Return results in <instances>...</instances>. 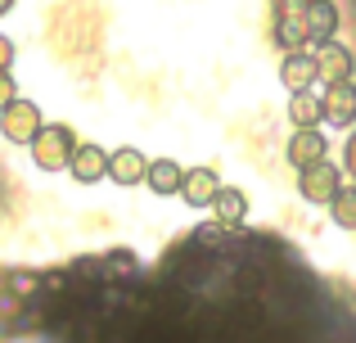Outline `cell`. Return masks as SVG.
I'll return each instance as SVG.
<instances>
[{
	"mask_svg": "<svg viewBox=\"0 0 356 343\" xmlns=\"http://www.w3.org/2000/svg\"><path fill=\"white\" fill-rule=\"evenodd\" d=\"M77 131L63 122H45V131L32 141V163L41 172H63L72 163V154H77Z\"/></svg>",
	"mask_w": 356,
	"mask_h": 343,
	"instance_id": "6da1fadb",
	"label": "cell"
},
{
	"mask_svg": "<svg viewBox=\"0 0 356 343\" xmlns=\"http://www.w3.org/2000/svg\"><path fill=\"white\" fill-rule=\"evenodd\" d=\"M270 18H275V41L280 50H307L312 32H307V0H270Z\"/></svg>",
	"mask_w": 356,
	"mask_h": 343,
	"instance_id": "7a4b0ae2",
	"label": "cell"
},
{
	"mask_svg": "<svg viewBox=\"0 0 356 343\" xmlns=\"http://www.w3.org/2000/svg\"><path fill=\"white\" fill-rule=\"evenodd\" d=\"M45 131V122H41V109L32 104V99H14V104L0 113V136H5L9 145H27L32 150V141Z\"/></svg>",
	"mask_w": 356,
	"mask_h": 343,
	"instance_id": "3957f363",
	"label": "cell"
},
{
	"mask_svg": "<svg viewBox=\"0 0 356 343\" xmlns=\"http://www.w3.org/2000/svg\"><path fill=\"white\" fill-rule=\"evenodd\" d=\"M339 190H343V172L334 168L330 159L307 168V172H298V194H302L307 203H325V208H330V203L339 199Z\"/></svg>",
	"mask_w": 356,
	"mask_h": 343,
	"instance_id": "277c9868",
	"label": "cell"
},
{
	"mask_svg": "<svg viewBox=\"0 0 356 343\" xmlns=\"http://www.w3.org/2000/svg\"><path fill=\"white\" fill-rule=\"evenodd\" d=\"M280 81L289 86V95L298 90H312V81H321V59L312 50H289L280 59Z\"/></svg>",
	"mask_w": 356,
	"mask_h": 343,
	"instance_id": "5b68a950",
	"label": "cell"
},
{
	"mask_svg": "<svg viewBox=\"0 0 356 343\" xmlns=\"http://www.w3.org/2000/svg\"><path fill=\"white\" fill-rule=\"evenodd\" d=\"M284 154H289V163H293L298 172H307V168H316V163L330 159V141L321 136V127H316V131H293L289 145H284Z\"/></svg>",
	"mask_w": 356,
	"mask_h": 343,
	"instance_id": "8992f818",
	"label": "cell"
},
{
	"mask_svg": "<svg viewBox=\"0 0 356 343\" xmlns=\"http://www.w3.org/2000/svg\"><path fill=\"white\" fill-rule=\"evenodd\" d=\"M321 109H325V122L330 127H352L356 122V81H334V86H325Z\"/></svg>",
	"mask_w": 356,
	"mask_h": 343,
	"instance_id": "52a82bcc",
	"label": "cell"
},
{
	"mask_svg": "<svg viewBox=\"0 0 356 343\" xmlns=\"http://www.w3.org/2000/svg\"><path fill=\"white\" fill-rule=\"evenodd\" d=\"M108 163H113L108 150H99V145H77V154H72V163H68V176L77 185H95V181L108 176Z\"/></svg>",
	"mask_w": 356,
	"mask_h": 343,
	"instance_id": "ba28073f",
	"label": "cell"
},
{
	"mask_svg": "<svg viewBox=\"0 0 356 343\" xmlns=\"http://www.w3.org/2000/svg\"><path fill=\"white\" fill-rule=\"evenodd\" d=\"M316 59H321V81H325V86H334V81H352L356 59H352L348 45L330 41V45H321V50H316Z\"/></svg>",
	"mask_w": 356,
	"mask_h": 343,
	"instance_id": "9c48e42d",
	"label": "cell"
},
{
	"mask_svg": "<svg viewBox=\"0 0 356 343\" xmlns=\"http://www.w3.org/2000/svg\"><path fill=\"white\" fill-rule=\"evenodd\" d=\"M149 190L158 194V199H172V194L185 190V168L176 159H149Z\"/></svg>",
	"mask_w": 356,
	"mask_h": 343,
	"instance_id": "30bf717a",
	"label": "cell"
},
{
	"mask_svg": "<svg viewBox=\"0 0 356 343\" xmlns=\"http://www.w3.org/2000/svg\"><path fill=\"white\" fill-rule=\"evenodd\" d=\"M108 176L113 185H145L149 181V159L140 150H113V163H108Z\"/></svg>",
	"mask_w": 356,
	"mask_h": 343,
	"instance_id": "8fae6325",
	"label": "cell"
},
{
	"mask_svg": "<svg viewBox=\"0 0 356 343\" xmlns=\"http://www.w3.org/2000/svg\"><path fill=\"white\" fill-rule=\"evenodd\" d=\"M307 32L316 45H330L339 32V5L334 0H307Z\"/></svg>",
	"mask_w": 356,
	"mask_h": 343,
	"instance_id": "7c38bea8",
	"label": "cell"
},
{
	"mask_svg": "<svg viewBox=\"0 0 356 343\" xmlns=\"http://www.w3.org/2000/svg\"><path fill=\"white\" fill-rule=\"evenodd\" d=\"M181 194H185V203H194V208H212V199L221 194V176L212 168H190Z\"/></svg>",
	"mask_w": 356,
	"mask_h": 343,
	"instance_id": "4fadbf2b",
	"label": "cell"
},
{
	"mask_svg": "<svg viewBox=\"0 0 356 343\" xmlns=\"http://www.w3.org/2000/svg\"><path fill=\"white\" fill-rule=\"evenodd\" d=\"M289 122H293V131H316V127L325 122L321 95H312V90H298V95L289 99Z\"/></svg>",
	"mask_w": 356,
	"mask_h": 343,
	"instance_id": "5bb4252c",
	"label": "cell"
},
{
	"mask_svg": "<svg viewBox=\"0 0 356 343\" xmlns=\"http://www.w3.org/2000/svg\"><path fill=\"white\" fill-rule=\"evenodd\" d=\"M212 217H217L221 226H239V221L248 217V194H243L239 185H221V194L212 199Z\"/></svg>",
	"mask_w": 356,
	"mask_h": 343,
	"instance_id": "9a60e30c",
	"label": "cell"
},
{
	"mask_svg": "<svg viewBox=\"0 0 356 343\" xmlns=\"http://www.w3.org/2000/svg\"><path fill=\"white\" fill-rule=\"evenodd\" d=\"M330 217H334V226L356 230V185H343L339 190V199L330 203Z\"/></svg>",
	"mask_w": 356,
	"mask_h": 343,
	"instance_id": "2e32d148",
	"label": "cell"
},
{
	"mask_svg": "<svg viewBox=\"0 0 356 343\" xmlns=\"http://www.w3.org/2000/svg\"><path fill=\"white\" fill-rule=\"evenodd\" d=\"M18 99V86H14V77H9V72H0V113H5L9 104H14Z\"/></svg>",
	"mask_w": 356,
	"mask_h": 343,
	"instance_id": "e0dca14e",
	"label": "cell"
},
{
	"mask_svg": "<svg viewBox=\"0 0 356 343\" xmlns=\"http://www.w3.org/2000/svg\"><path fill=\"white\" fill-rule=\"evenodd\" d=\"M9 63H14V41L0 36V72H9Z\"/></svg>",
	"mask_w": 356,
	"mask_h": 343,
	"instance_id": "ac0fdd59",
	"label": "cell"
},
{
	"mask_svg": "<svg viewBox=\"0 0 356 343\" xmlns=\"http://www.w3.org/2000/svg\"><path fill=\"white\" fill-rule=\"evenodd\" d=\"M343 163H348V172L356 176V131L348 136V145H343Z\"/></svg>",
	"mask_w": 356,
	"mask_h": 343,
	"instance_id": "d6986e66",
	"label": "cell"
},
{
	"mask_svg": "<svg viewBox=\"0 0 356 343\" xmlns=\"http://www.w3.org/2000/svg\"><path fill=\"white\" fill-rule=\"evenodd\" d=\"M9 9H14V0H0V18H5V14H9Z\"/></svg>",
	"mask_w": 356,
	"mask_h": 343,
	"instance_id": "ffe728a7",
	"label": "cell"
}]
</instances>
